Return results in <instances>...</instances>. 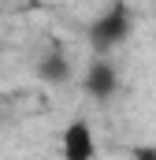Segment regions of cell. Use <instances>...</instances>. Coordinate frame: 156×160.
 Returning a JSON list of instances; mask_svg holds the SVG:
<instances>
[{"label":"cell","instance_id":"cell-4","mask_svg":"<svg viewBox=\"0 0 156 160\" xmlns=\"http://www.w3.org/2000/svg\"><path fill=\"white\" fill-rule=\"evenodd\" d=\"M41 75H45V78H52V82L67 78V60H63V56H52V60H45V63H41Z\"/></svg>","mask_w":156,"mask_h":160},{"label":"cell","instance_id":"cell-3","mask_svg":"<svg viewBox=\"0 0 156 160\" xmlns=\"http://www.w3.org/2000/svg\"><path fill=\"white\" fill-rule=\"evenodd\" d=\"M85 89L97 97V101H108L115 93V67L108 60H97L89 71H85Z\"/></svg>","mask_w":156,"mask_h":160},{"label":"cell","instance_id":"cell-1","mask_svg":"<svg viewBox=\"0 0 156 160\" xmlns=\"http://www.w3.org/2000/svg\"><path fill=\"white\" fill-rule=\"evenodd\" d=\"M126 34H130V15H126V8L104 11V15L89 26V41H93L97 48H112L119 41H126Z\"/></svg>","mask_w":156,"mask_h":160},{"label":"cell","instance_id":"cell-2","mask_svg":"<svg viewBox=\"0 0 156 160\" xmlns=\"http://www.w3.org/2000/svg\"><path fill=\"white\" fill-rule=\"evenodd\" d=\"M97 153V145H93V130L85 127L82 119H75L67 130H63V157L71 160H85Z\"/></svg>","mask_w":156,"mask_h":160}]
</instances>
